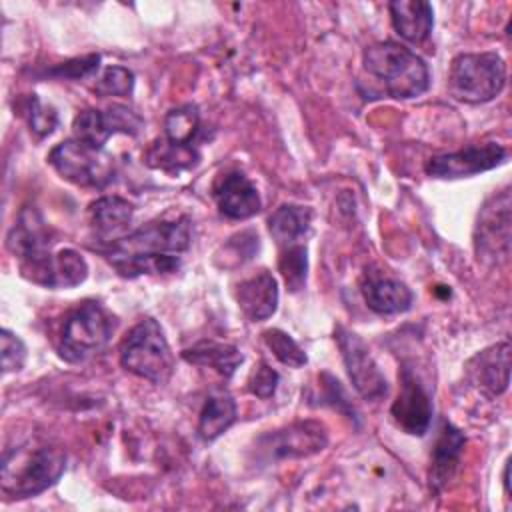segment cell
Instances as JSON below:
<instances>
[{
    "label": "cell",
    "instance_id": "cell-1",
    "mask_svg": "<svg viewBox=\"0 0 512 512\" xmlns=\"http://www.w3.org/2000/svg\"><path fill=\"white\" fill-rule=\"evenodd\" d=\"M190 246L188 218L172 222H150L100 246V252L122 278L142 274H166L180 266Z\"/></svg>",
    "mask_w": 512,
    "mask_h": 512
},
{
    "label": "cell",
    "instance_id": "cell-2",
    "mask_svg": "<svg viewBox=\"0 0 512 512\" xmlns=\"http://www.w3.org/2000/svg\"><path fill=\"white\" fill-rule=\"evenodd\" d=\"M362 64L396 100L418 98L430 86L428 64L416 52L394 40L368 46L362 54Z\"/></svg>",
    "mask_w": 512,
    "mask_h": 512
},
{
    "label": "cell",
    "instance_id": "cell-3",
    "mask_svg": "<svg viewBox=\"0 0 512 512\" xmlns=\"http://www.w3.org/2000/svg\"><path fill=\"white\" fill-rule=\"evenodd\" d=\"M66 468V454L54 446L8 448L2 458L0 486L12 498L38 496L54 486Z\"/></svg>",
    "mask_w": 512,
    "mask_h": 512
},
{
    "label": "cell",
    "instance_id": "cell-4",
    "mask_svg": "<svg viewBox=\"0 0 512 512\" xmlns=\"http://www.w3.org/2000/svg\"><path fill=\"white\" fill-rule=\"evenodd\" d=\"M120 364L124 370L156 386L170 380L174 372V354L162 326L154 318H142L120 342Z\"/></svg>",
    "mask_w": 512,
    "mask_h": 512
},
{
    "label": "cell",
    "instance_id": "cell-5",
    "mask_svg": "<svg viewBox=\"0 0 512 512\" xmlns=\"http://www.w3.org/2000/svg\"><path fill=\"white\" fill-rule=\"evenodd\" d=\"M506 84V64L496 52H468L452 60L448 90L468 104H484L494 100Z\"/></svg>",
    "mask_w": 512,
    "mask_h": 512
},
{
    "label": "cell",
    "instance_id": "cell-6",
    "mask_svg": "<svg viewBox=\"0 0 512 512\" xmlns=\"http://www.w3.org/2000/svg\"><path fill=\"white\" fill-rule=\"evenodd\" d=\"M114 322L98 302H84L72 310L60 330L58 352L68 362H82L110 342Z\"/></svg>",
    "mask_w": 512,
    "mask_h": 512
},
{
    "label": "cell",
    "instance_id": "cell-7",
    "mask_svg": "<svg viewBox=\"0 0 512 512\" xmlns=\"http://www.w3.org/2000/svg\"><path fill=\"white\" fill-rule=\"evenodd\" d=\"M50 166L68 182L88 188H104L114 180V158L76 138L56 144L48 154Z\"/></svg>",
    "mask_w": 512,
    "mask_h": 512
},
{
    "label": "cell",
    "instance_id": "cell-8",
    "mask_svg": "<svg viewBox=\"0 0 512 512\" xmlns=\"http://www.w3.org/2000/svg\"><path fill=\"white\" fill-rule=\"evenodd\" d=\"M334 340L340 348L342 362L354 390L368 402L382 400L388 394V382L372 358L366 342L344 326L334 328Z\"/></svg>",
    "mask_w": 512,
    "mask_h": 512
},
{
    "label": "cell",
    "instance_id": "cell-9",
    "mask_svg": "<svg viewBox=\"0 0 512 512\" xmlns=\"http://www.w3.org/2000/svg\"><path fill=\"white\" fill-rule=\"evenodd\" d=\"M510 192L494 194L480 208L474 228V248L480 260L506 262L510 256Z\"/></svg>",
    "mask_w": 512,
    "mask_h": 512
},
{
    "label": "cell",
    "instance_id": "cell-10",
    "mask_svg": "<svg viewBox=\"0 0 512 512\" xmlns=\"http://www.w3.org/2000/svg\"><path fill=\"white\" fill-rule=\"evenodd\" d=\"M328 444V430L322 422L304 420L280 430L262 434L256 440V452L264 460H292L318 454Z\"/></svg>",
    "mask_w": 512,
    "mask_h": 512
},
{
    "label": "cell",
    "instance_id": "cell-11",
    "mask_svg": "<svg viewBox=\"0 0 512 512\" xmlns=\"http://www.w3.org/2000/svg\"><path fill=\"white\" fill-rule=\"evenodd\" d=\"M506 158H508V150L496 142L468 144L458 152L436 154L428 158L424 170L428 176L442 178V180L468 178L504 164Z\"/></svg>",
    "mask_w": 512,
    "mask_h": 512
},
{
    "label": "cell",
    "instance_id": "cell-12",
    "mask_svg": "<svg viewBox=\"0 0 512 512\" xmlns=\"http://www.w3.org/2000/svg\"><path fill=\"white\" fill-rule=\"evenodd\" d=\"M142 124V118L122 104H112L108 110L86 108L72 122V138L102 150L110 136L118 132L136 136Z\"/></svg>",
    "mask_w": 512,
    "mask_h": 512
},
{
    "label": "cell",
    "instance_id": "cell-13",
    "mask_svg": "<svg viewBox=\"0 0 512 512\" xmlns=\"http://www.w3.org/2000/svg\"><path fill=\"white\" fill-rule=\"evenodd\" d=\"M20 272L30 282L46 288H74L86 280L88 264L80 252L64 248L38 260L20 262Z\"/></svg>",
    "mask_w": 512,
    "mask_h": 512
},
{
    "label": "cell",
    "instance_id": "cell-14",
    "mask_svg": "<svg viewBox=\"0 0 512 512\" xmlns=\"http://www.w3.org/2000/svg\"><path fill=\"white\" fill-rule=\"evenodd\" d=\"M390 414L394 422L412 436H424L430 428L432 420V400L424 384L412 372V368L404 366L400 370V390L396 400L392 402Z\"/></svg>",
    "mask_w": 512,
    "mask_h": 512
},
{
    "label": "cell",
    "instance_id": "cell-15",
    "mask_svg": "<svg viewBox=\"0 0 512 512\" xmlns=\"http://www.w3.org/2000/svg\"><path fill=\"white\" fill-rule=\"evenodd\" d=\"M212 194L220 214H224L230 220L252 218L262 208V200L256 186L248 180V176H244L238 170L222 174L216 180Z\"/></svg>",
    "mask_w": 512,
    "mask_h": 512
},
{
    "label": "cell",
    "instance_id": "cell-16",
    "mask_svg": "<svg viewBox=\"0 0 512 512\" xmlns=\"http://www.w3.org/2000/svg\"><path fill=\"white\" fill-rule=\"evenodd\" d=\"M8 248L20 262L38 260L50 254V230L36 208H24L8 232Z\"/></svg>",
    "mask_w": 512,
    "mask_h": 512
},
{
    "label": "cell",
    "instance_id": "cell-17",
    "mask_svg": "<svg viewBox=\"0 0 512 512\" xmlns=\"http://www.w3.org/2000/svg\"><path fill=\"white\" fill-rule=\"evenodd\" d=\"M360 292L366 306L382 316L406 312L414 300L412 290L404 282L368 270L362 278Z\"/></svg>",
    "mask_w": 512,
    "mask_h": 512
},
{
    "label": "cell",
    "instance_id": "cell-18",
    "mask_svg": "<svg viewBox=\"0 0 512 512\" xmlns=\"http://www.w3.org/2000/svg\"><path fill=\"white\" fill-rule=\"evenodd\" d=\"M470 372L474 382L490 398L500 396L510 384V342H498L470 360Z\"/></svg>",
    "mask_w": 512,
    "mask_h": 512
},
{
    "label": "cell",
    "instance_id": "cell-19",
    "mask_svg": "<svg viewBox=\"0 0 512 512\" xmlns=\"http://www.w3.org/2000/svg\"><path fill=\"white\" fill-rule=\"evenodd\" d=\"M236 300L248 320H266L278 308V282L268 270H260L236 286Z\"/></svg>",
    "mask_w": 512,
    "mask_h": 512
},
{
    "label": "cell",
    "instance_id": "cell-20",
    "mask_svg": "<svg viewBox=\"0 0 512 512\" xmlns=\"http://www.w3.org/2000/svg\"><path fill=\"white\" fill-rule=\"evenodd\" d=\"M88 214L98 240L108 244L128 234L126 230L134 218V206L122 196H102L90 204Z\"/></svg>",
    "mask_w": 512,
    "mask_h": 512
},
{
    "label": "cell",
    "instance_id": "cell-21",
    "mask_svg": "<svg viewBox=\"0 0 512 512\" xmlns=\"http://www.w3.org/2000/svg\"><path fill=\"white\" fill-rule=\"evenodd\" d=\"M394 30L408 42H424L434 28V10L424 0H394L388 4Z\"/></svg>",
    "mask_w": 512,
    "mask_h": 512
},
{
    "label": "cell",
    "instance_id": "cell-22",
    "mask_svg": "<svg viewBox=\"0 0 512 512\" xmlns=\"http://www.w3.org/2000/svg\"><path fill=\"white\" fill-rule=\"evenodd\" d=\"M462 448H464L462 432L454 424L444 422L442 430L438 434V440L434 444V450H432L430 486L434 490L444 488L452 480V476L456 474L458 464H460Z\"/></svg>",
    "mask_w": 512,
    "mask_h": 512
},
{
    "label": "cell",
    "instance_id": "cell-23",
    "mask_svg": "<svg viewBox=\"0 0 512 512\" xmlns=\"http://www.w3.org/2000/svg\"><path fill=\"white\" fill-rule=\"evenodd\" d=\"M182 358L190 364L212 368L222 378H232L236 368L244 362L242 352L232 344H222L214 340H202L182 352Z\"/></svg>",
    "mask_w": 512,
    "mask_h": 512
},
{
    "label": "cell",
    "instance_id": "cell-24",
    "mask_svg": "<svg viewBox=\"0 0 512 512\" xmlns=\"http://www.w3.org/2000/svg\"><path fill=\"white\" fill-rule=\"evenodd\" d=\"M312 224V210L298 204H282L268 218V230L280 248L300 244Z\"/></svg>",
    "mask_w": 512,
    "mask_h": 512
},
{
    "label": "cell",
    "instance_id": "cell-25",
    "mask_svg": "<svg viewBox=\"0 0 512 512\" xmlns=\"http://www.w3.org/2000/svg\"><path fill=\"white\" fill-rule=\"evenodd\" d=\"M236 422V402L228 394L210 396L198 418V436L204 442L216 440Z\"/></svg>",
    "mask_w": 512,
    "mask_h": 512
},
{
    "label": "cell",
    "instance_id": "cell-26",
    "mask_svg": "<svg viewBox=\"0 0 512 512\" xmlns=\"http://www.w3.org/2000/svg\"><path fill=\"white\" fill-rule=\"evenodd\" d=\"M198 162V152L192 144H172L166 138L154 142L146 152V164L160 170H184Z\"/></svg>",
    "mask_w": 512,
    "mask_h": 512
},
{
    "label": "cell",
    "instance_id": "cell-27",
    "mask_svg": "<svg viewBox=\"0 0 512 512\" xmlns=\"http://www.w3.org/2000/svg\"><path fill=\"white\" fill-rule=\"evenodd\" d=\"M200 128V112L196 104L172 108L164 118V138L172 144H190Z\"/></svg>",
    "mask_w": 512,
    "mask_h": 512
},
{
    "label": "cell",
    "instance_id": "cell-28",
    "mask_svg": "<svg viewBox=\"0 0 512 512\" xmlns=\"http://www.w3.org/2000/svg\"><path fill=\"white\" fill-rule=\"evenodd\" d=\"M278 270L290 292H300L306 286L308 276V250L304 244H292L280 248Z\"/></svg>",
    "mask_w": 512,
    "mask_h": 512
},
{
    "label": "cell",
    "instance_id": "cell-29",
    "mask_svg": "<svg viewBox=\"0 0 512 512\" xmlns=\"http://www.w3.org/2000/svg\"><path fill=\"white\" fill-rule=\"evenodd\" d=\"M262 340L264 344L272 350V354L284 364V366H290V368H302L308 358H306V352L298 346V342L286 334L284 330L280 328H268L262 332Z\"/></svg>",
    "mask_w": 512,
    "mask_h": 512
},
{
    "label": "cell",
    "instance_id": "cell-30",
    "mask_svg": "<svg viewBox=\"0 0 512 512\" xmlns=\"http://www.w3.org/2000/svg\"><path fill=\"white\" fill-rule=\"evenodd\" d=\"M100 96H130L134 90V74L124 66H108L94 84Z\"/></svg>",
    "mask_w": 512,
    "mask_h": 512
},
{
    "label": "cell",
    "instance_id": "cell-31",
    "mask_svg": "<svg viewBox=\"0 0 512 512\" xmlns=\"http://www.w3.org/2000/svg\"><path fill=\"white\" fill-rule=\"evenodd\" d=\"M26 116H28V126H30V130H32L38 138H44V136L52 134L54 128L58 126V112H56L52 106L42 104L36 94H32V96L28 98Z\"/></svg>",
    "mask_w": 512,
    "mask_h": 512
},
{
    "label": "cell",
    "instance_id": "cell-32",
    "mask_svg": "<svg viewBox=\"0 0 512 512\" xmlns=\"http://www.w3.org/2000/svg\"><path fill=\"white\" fill-rule=\"evenodd\" d=\"M0 348H2V372L8 374V372L22 370L26 362V346L8 328H2L0 332Z\"/></svg>",
    "mask_w": 512,
    "mask_h": 512
},
{
    "label": "cell",
    "instance_id": "cell-33",
    "mask_svg": "<svg viewBox=\"0 0 512 512\" xmlns=\"http://www.w3.org/2000/svg\"><path fill=\"white\" fill-rule=\"evenodd\" d=\"M100 66V56L98 54H88L82 58H72L68 62H62L54 68H50L46 74L54 76V78H70V80H78L82 76H90L92 72H96Z\"/></svg>",
    "mask_w": 512,
    "mask_h": 512
},
{
    "label": "cell",
    "instance_id": "cell-34",
    "mask_svg": "<svg viewBox=\"0 0 512 512\" xmlns=\"http://www.w3.org/2000/svg\"><path fill=\"white\" fill-rule=\"evenodd\" d=\"M278 382H280L278 372L270 368L266 362H260V366L248 378V392L266 400L276 392Z\"/></svg>",
    "mask_w": 512,
    "mask_h": 512
}]
</instances>
